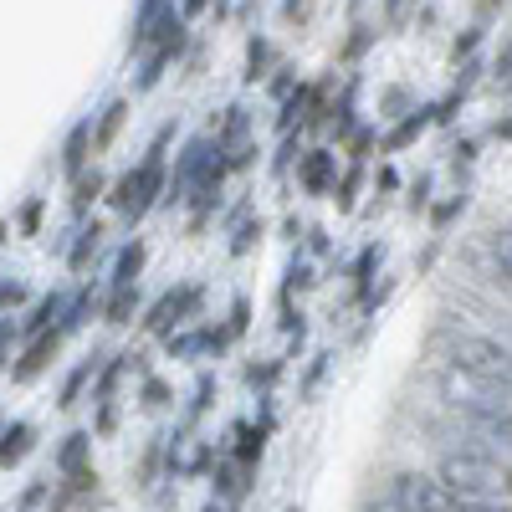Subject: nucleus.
Instances as JSON below:
<instances>
[{
    "mask_svg": "<svg viewBox=\"0 0 512 512\" xmlns=\"http://www.w3.org/2000/svg\"><path fill=\"white\" fill-rule=\"evenodd\" d=\"M436 477L466 497V502H507L512 497V477H507V466L482 456V451H446L441 466H436Z\"/></svg>",
    "mask_w": 512,
    "mask_h": 512,
    "instance_id": "1",
    "label": "nucleus"
},
{
    "mask_svg": "<svg viewBox=\"0 0 512 512\" xmlns=\"http://www.w3.org/2000/svg\"><path fill=\"white\" fill-rule=\"evenodd\" d=\"M446 364H456V369L477 374V379H487V384H497V390L512 395V349L497 344V338H487V333L451 328L446 333Z\"/></svg>",
    "mask_w": 512,
    "mask_h": 512,
    "instance_id": "2",
    "label": "nucleus"
},
{
    "mask_svg": "<svg viewBox=\"0 0 512 512\" xmlns=\"http://www.w3.org/2000/svg\"><path fill=\"white\" fill-rule=\"evenodd\" d=\"M164 144H169V128L149 144V154L139 159V169H128V175L118 180V190H113V210H118V216L144 221L149 210H154V200L169 190V180H164Z\"/></svg>",
    "mask_w": 512,
    "mask_h": 512,
    "instance_id": "3",
    "label": "nucleus"
},
{
    "mask_svg": "<svg viewBox=\"0 0 512 512\" xmlns=\"http://www.w3.org/2000/svg\"><path fill=\"white\" fill-rule=\"evenodd\" d=\"M384 502H390L395 512H461V497L441 477H431V472H400V477H390Z\"/></svg>",
    "mask_w": 512,
    "mask_h": 512,
    "instance_id": "4",
    "label": "nucleus"
},
{
    "mask_svg": "<svg viewBox=\"0 0 512 512\" xmlns=\"http://www.w3.org/2000/svg\"><path fill=\"white\" fill-rule=\"evenodd\" d=\"M436 384H441V400H446L451 410H461L466 420H472V415H497V410H507V390H497V384H487V379H477V374H466V369H456V364H446Z\"/></svg>",
    "mask_w": 512,
    "mask_h": 512,
    "instance_id": "5",
    "label": "nucleus"
},
{
    "mask_svg": "<svg viewBox=\"0 0 512 512\" xmlns=\"http://www.w3.org/2000/svg\"><path fill=\"white\" fill-rule=\"evenodd\" d=\"M200 303H205V287L200 282H180V287H169L164 297H154V308L144 313V328L175 338V328H185L200 313Z\"/></svg>",
    "mask_w": 512,
    "mask_h": 512,
    "instance_id": "6",
    "label": "nucleus"
},
{
    "mask_svg": "<svg viewBox=\"0 0 512 512\" xmlns=\"http://www.w3.org/2000/svg\"><path fill=\"white\" fill-rule=\"evenodd\" d=\"M297 180H303L308 195H328L338 185V154L333 149H308L297 159Z\"/></svg>",
    "mask_w": 512,
    "mask_h": 512,
    "instance_id": "7",
    "label": "nucleus"
},
{
    "mask_svg": "<svg viewBox=\"0 0 512 512\" xmlns=\"http://www.w3.org/2000/svg\"><path fill=\"white\" fill-rule=\"evenodd\" d=\"M482 267L492 272V282H507V287H512V226L487 231V241H482Z\"/></svg>",
    "mask_w": 512,
    "mask_h": 512,
    "instance_id": "8",
    "label": "nucleus"
},
{
    "mask_svg": "<svg viewBox=\"0 0 512 512\" xmlns=\"http://www.w3.org/2000/svg\"><path fill=\"white\" fill-rule=\"evenodd\" d=\"M88 451H93V436H88V431H72V436L62 441V451H57V472H62L67 482H93V477H88Z\"/></svg>",
    "mask_w": 512,
    "mask_h": 512,
    "instance_id": "9",
    "label": "nucleus"
},
{
    "mask_svg": "<svg viewBox=\"0 0 512 512\" xmlns=\"http://www.w3.org/2000/svg\"><path fill=\"white\" fill-rule=\"evenodd\" d=\"M267 431H272V415L262 420V425H236V451H231V461H241L246 472L256 461H262V451H267Z\"/></svg>",
    "mask_w": 512,
    "mask_h": 512,
    "instance_id": "10",
    "label": "nucleus"
},
{
    "mask_svg": "<svg viewBox=\"0 0 512 512\" xmlns=\"http://www.w3.org/2000/svg\"><path fill=\"white\" fill-rule=\"evenodd\" d=\"M88 144H98V128H93V118L88 123H77L72 134H67V149H62V169L72 180H82V164H88Z\"/></svg>",
    "mask_w": 512,
    "mask_h": 512,
    "instance_id": "11",
    "label": "nucleus"
},
{
    "mask_svg": "<svg viewBox=\"0 0 512 512\" xmlns=\"http://www.w3.org/2000/svg\"><path fill=\"white\" fill-rule=\"evenodd\" d=\"M144 241H128L123 251H118V262H113V277H108V292H118V287H139V272H144Z\"/></svg>",
    "mask_w": 512,
    "mask_h": 512,
    "instance_id": "12",
    "label": "nucleus"
},
{
    "mask_svg": "<svg viewBox=\"0 0 512 512\" xmlns=\"http://www.w3.org/2000/svg\"><path fill=\"white\" fill-rule=\"evenodd\" d=\"M26 451H31V425L26 420H11L6 431H0V466L11 472V466L26 461Z\"/></svg>",
    "mask_w": 512,
    "mask_h": 512,
    "instance_id": "13",
    "label": "nucleus"
},
{
    "mask_svg": "<svg viewBox=\"0 0 512 512\" xmlns=\"http://www.w3.org/2000/svg\"><path fill=\"white\" fill-rule=\"evenodd\" d=\"M57 344H62V333H41L36 344H31V354H26V359H21V364L11 369V374H16V379H31V374H36L41 364H47V359L57 354Z\"/></svg>",
    "mask_w": 512,
    "mask_h": 512,
    "instance_id": "14",
    "label": "nucleus"
},
{
    "mask_svg": "<svg viewBox=\"0 0 512 512\" xmlns=\"http://www.w3.org/2000/svg\"><path fill=\"white\" fill-rule=\"evenodd\" d=\"M431 118H441V108H420V113H410V118L395 128V134L384 139V149H405L410 139H420V134H425V123H431Z\"/></svg>",
    "mask_w": 512,
    "mask_h": 512,
    "instance_id": "15",
    "label": "nucleus"
},
{
    "mask_svg": "<svg viewBox=\"0 0 512 512\" xmlns=\"http://www.w3.org/2000/svg\"><path fill=\"white\" fill-rule=\"evenodd\" d=\"M93 297H98L93 287H82V292L72 297V303H67V313H62V323H57V333H62V338H67V333H77L82 323H88V313H93Z\"/></svg>",
    "mask_w": 512,
    "mask_h": 512,
    "instance_id": "16",
    "label": "nucleus"
},
{
    "mask_svg": "<svg viewBox=\"0 0 512 512\" xmlns=\"http://www.w3.org/2000/svg\"><path fill=\"white\" fill-rule=\"evenodd\" d=\"M379 262H384L379 246H364V256L354 262V292L364 297V303H369V282H374V267H379Z\"/></svg>",
    "mask_w": 512,
    "mask_h": 512,
    "instance_id": "17",
    "label": "nucleus"
},
{
    "mask_svg": "<svg viewBox=\"0 0 512 512\" xmlns=\"http://www.w3.org/2000/svg\"><path fill=\"white\" fill-rule=\"evenodd\" d=\"M93 369H98V359L88 354V359H82V364H77V369L67 374V384H62V400H57L62 410H67V405H77V395H82V384H88V379H93Z\"/></svg>",
    "mask_w": 512,
    "mask_h": 512,
    "instance_id": "18",
    "label": "nucleus"
},
{
    "mask_svg": "<svg viewBox=\"0 0 512 512\" xmlns=\"http://www.w3.org/2000/svg\"><path fill=\"white\" fill-rule=\"evenodd\" d=\"M98 236H103L98 226H82V231H77V246L67 251V267H72V272H82V267H88V256L98 251Z\"/></svg>",
    "mask_w": 512,
    "mask_h": 512,
    "instance_id": "19",
    "label": "nucleus"
},
{
    "mask_svg": "<svg viewBox=\"0 0 512 512\" xmlns=\"http://www.w3.org/2000/svg\"><path fill=\"white\" fill-rule=\"evenodd\" d=\"M139 308V287H118V292H108V323H128V313Z\"/></svg>",
    "mask_w": 512,
    "mask_h": 512,
    "instance_id": "20",
    "label": "nucleus"
},
{
    "mask_svg": "<svg viewBox=\"0 0 512 512\" xmlns=\"http://www.w3.org/2000/svg\"><path fill=\"white\" fill-rule=\"evenodd\" d=\"M267 62H272V47H267V41H251V47H246V82L262 77Z\"/></svg>",
    "mask_w": 512,
    "mask_h": 512,
    "instance_id": "21",
    "label": "nucleus"
},
{
    "mask_svg": "<svg viewBox=\"0 0 512 512\" xmlns=\"http://www.w3.org/2000/svg\"><path fill=\"white\" fill-rule=\"evenodd\" d=\"M210 395H216V374L205 369V374L195 379V395H190V420H195V415H200V410L210 405Z\"/></svg>",
    "mask_w": 512,
    "mask_h": 512,
    "instance_id": "22",
    "label": "nucleus"
},
{
    "mask_svg": "<svg viewBox=\"0 0 512 512\" xmlns=\"http://www.w3.org/2000/svg\"><path fill=\"white\" fill-rule=\"evenodd\" d=\"M98 190H103V175H98V169H93V175H82V180H77V216L88 210V200H98Z\"/></svg>",
    "mask_w": 512,
    "mask_h": 512,
    "instance_id": "23",
    "label": "nucleus"
},
{
    "mask_svg": "<svg viewBox=\"0 0 512 512\" xmlns=\"http://www.w3.org/2000/svg\"><path fill=\"white\" fill-rule=\"evenodd\" d=\"M118 123H123V103H108V113H103V123H98V144H108V139L118 134Z\"/></svg>",
    "mask_w": 512,
    "mask_h": 512,
    "instance_id": "24",
    "label": "nucleus"
},
{
    "mask_svg": "<svg viewBox=\"0 0 512 512\" xmlns=\"http://www.w3.org/2000/svg\"><path fill=\"white\" fill-rule=\"evenodd\" d=\"M246 313H251V303H246V297H236V303H231V318H226V333H231V338L246 333Z\"/></svg>",
    "mask_w": 512,
    "mask_h": 512,
    "instance_id": "25",
    "label": "nucleus"
},
{
    "mask_svg": "<svg viewBox=\"0 0 512 512\" xmlns=\"http://www.w3.org/2000/svg\"><path fill=\"white\" fill-rule=\"evenodd\" d=\"M256 236H262V221H246V226H241V231H236V241H231V251H236V256H246V251H251V241H256Z\"/></svg>",
    "mask_w": 512,
    "mask_h": 512,
    "instance_id": "26",
    "label": "nucleus"
},
{
    "mask_svg": "<svg viewBox=\"0 0 512 512\" xmlns=\"http://www.w3.org/2000/svg\"><path fill=\"white\" fill-rule=\"evenodd\" d=\"M0 303H6V318H11V308H21V303H26V287L6 277V287H0Z\"/></svg>",
    "mask_w": 512,
    "mask_h": 512,
    "instance_id": "27",
    "label": "nucleus"
},
{
    "mask_svg": "<svg viewBox=\"0 0 512 512\" xmlns=\"http://www.w3.org/2000/svg\"><path fill=\"white\" fill-rule=\"evenodd\" d=\"M272 379H277V364H262V369L251 364V369H246V384H251V390H256V384H262V390H267Z\"/></svg>",
    "mask_w": 512,
    "mask_h": 512,
    "instance_id": "28",
    "label": "nucleus"
},
{
    "mask_svg": "<svg viewBox=\"0 0 512 512\" xmlns=\"http://www.w3.org/2000/svg\"><path fill=\"white\" fill-rule=\"evenodd\" d=\"M164 400H169V390H164V384H159V379H144V405H149V410H159Z\"/></svg>",
    "mask_w": 512,
    "mask_h": 512,
    "instance_id": "29",
    "label": "nucleus"
},
{
    "mask_svg": "<svg viewBox=\"0 0 512 512\" xmlns=\"http://www.w3.org/2000/svg\"><path fill=\"white\" fill-rule=\"evenodd\" d=\"M405 11H410V0H384V21H390V26H400Z\"/></svg>",
    "mask_w": 512,
    "mask_h": 512,
    "instance_id": "30",
    "label": "nucleus"
},
{
    "mask_svg": "<svg viewBox=\"0 0 512 512\" xmlns=\"http://www.w3.org/2000/svg\"><path fill=\"white\" fill-rule=\"evenodd\" d=\"M461 512H512V507L507 502H466L461 497Z\"/></svg>",
    "mask_w": 512,
    "mask_h": 512,
    "instance_id": "31",
    "label": "nucleus"
},
{
    "mask_svg": "<svg viewBox=\"0 0 512 512\" xmlns=\"http://www.w3.org/2000/svg\"><path fill=\"white\" fill-rule=\"evenodd\" d=\"M36 221H41V200H31V205L21 210V226H26V231H36Z\"/></svg>",
    "mask_w": 512,
    "mask_h": 512,
    "instance_id": "32",
    "label": "nucleus"
},
{
    "mask_svg": "<svg viewBox=\"0 0 512 512\" xmlns=\"http://www.w3.org/2000/svg\"><path fill=\"white\" fill-rule=\"evenodd\" d=\"M272 93H277V98H287V93H292V67H282V77L272 82Z\"/></svg>",
    "mask_w": 512,
    "mask_h": 512,
    "instance_id": "33",
    "label": "nucleus"
},
{
    "mask_svg": "<svg viewBox=\"0 0 512 512\" xmlns=\"http://www.w3.org/2000/svg\"><path fill=\"white\" fill-rule=\"evenodd\" d=\"M200 512H231V507H226V502H221V497H216V502H205V507H200Z\"/></svg>",
    "mask_w": 512,
    "mask_h": 512,
    "instance_id": "34",
    "label": "nucleus"
},
{
    "mask_svg": "<svg viewBox=\"0 0 512 512\" xmlns=\"http://www.w3.org/2000/svg\"><path fill=\"white\" fill-rule=\"evenodd\" d=\"M497 139H512V118H507V123H497Z\"/></svg>",
    "mask_w": 512,
    "mask_h": 512,
    "instance_id": "35",
    "label": "nucleus"
},
{
    "mask_svg": "<svg viewBox=\"0 0 512 512\" xmlns=\"http://www.w3.org/2000/svg\"><path fill=\"white\" fill-rule=\"evenodd\" d=\"M185 11L195 16V11H205V0H185Z\"/></svg>",
    "mask_w": 512,
    "mask_h": 512,
    "instance_id": "36",
    "label": "nucleus"
},
{
    "mask_svg": "<svg viewBox=\"0 0 512 512\" xmlns=\"http://www.w3.org/2000/svg\"><path fill=\"white\" fill-rule=\"evenodd\" d=\"M287 512H297V507H287Z\"/></svg>",
    "mask_w": 512,
    "mask_h": 512,
    "instance_id": "37",
    "label": "nucleus"
}]
</instances>
